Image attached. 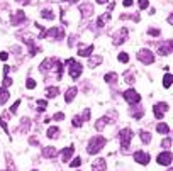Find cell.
Listing matches in <instances>:
<instances>
[{"mask_svg": "<svg viewBox=\"0 0 173 171\" xmlns=\"http://www.w3.org/2000/svg\"><path fill=\"white\" fill-rule=\"evenodd\" d=\"M107 144V139L104 136H95L88 141V146H86V151L88 154H97L99 151H102V147Z\"/></svg>", "mask_w": 173, "mask_h": 171, "instance_id": "obj_1", "label": "cell"}, {"mask_svg": "<svg viewBox=\"0 0 173 171\" xmlns=\"http://www.w3.org/2000/svg\"><path fill=\"white\" fill-rule=\"evenodd\" d=\"M64 64L68 66V71H70V76L73 80H78L82 75V71H83V66H82L80 63H77V59H73V58H70V59L64 61Z\"/></svg>", "mask_w": 173, "mask_h": 171, "instance_id": "obj_2", "label": "cell"}, {"mask_svg": "<svg viewBox=\"0 0 173 171\" xmlns=\"http://www.w3.org/2000/svg\"><path fill=\"white\" fill-rule=\"evenodd\" d=\"M132 136H134V132H132L129 127H126V129H121V132H119V137H121V149H122V152H127V151H129V144H131Z\"/></svg>", "mask_w": 173, "mask_h": 171, "instance_id": "obj_3", "label": "cell"}, {"mask_svg": "<svg viewBox=\"0 0 173 171\" xmlns=\"http://www.w3.org/2000/svg\"><path fill=\"white\" fill-rule=\"evenodd\" d=\"M136 58H138L139 63H143V64H153L154 63V54L151 53V49H148V48L139 49L138 54H136Z\"/></svg>", "mask_w": 173, "mask_h": 171, "instance_id": "obj_4", "label": "cell"}, {"mask_svg": "<svg viewBox=\"0 0 173 171\" xmlns=\"http://www.w3.org/2000/svg\"><path fill=\"white\" fill-rule=\"evenodd\" d=\"M122 97H124V100L127 102L129 105H136L141 102V95H139L136 90L129 88V90H124V93H122Z\"/></svg>", "mask_w": 173, "mask_h": 171, "instance_id": "obj_5", "label": "cell"}, {"mask_svg": "<svg viewBox=\"0 0 173 171\" xmlns=\"http://www.w3.org/2000/svg\"><path fill=\"white\" fill-rule=\"evenodd\" d=\"M127 34H129V31H127L126 27L119 29V31L112 36V44H114V46H121L122 42H124L126 39H127Z\"/></svg>", "mask_w": 173, "mask_h": 171, "instance_id": "obj_6", "label": "cell"}, {"mask_svg": "<svg viewBox=\"0 0 173 171\" xmlns=\"http://www.w3.org/2000/svg\"><path fill=\"white\" fill-rule=\"evenodd\" d=\"M46 37H53V39H56V41H61V39L64 37V31L61 27H51L46 31Z\"/></svg>", "mask_w": 173, "mask_h": 171, "instance_id": "obj_7", "label": "cell"}, {"mask_svg": "<svg viewBox=\"0 0 173 171\" xmlns=\"http://www.w3.org/2000/svg\"><path fill=\"white\" fill-rule=\"evenodd\" d=\"M24 22H26V14H24V10H17V12L10 17V24L12 25H20Z\"/></svg>", "mask_w": 173, "mask_h": 171, "instance_id": "obj_8", "label": "cell"}, {"mask_svg": "<svg viewBox=\"0 0 173 171\" xmlns=\"http://www.w3.org/2000/svg\"><path fill=\"white\" fill-rule=\"evenodd\" d=\"M168 110V105L166 103H154L153 105V112H154V117L156 119H163V115H165V112Z\"/></svg>", "mask_w": 173, "mask_h": 171, "instance_id": "obj_9", "label": "cell"}, {"mask_svg": "<svg viewBox=\"0 0 173 171\" xmlns=\"http://www.w3.org/2000/svg\"><path fill=\"white\" fill-rule=\"evenodd\" d=\"M56 59L58 58H48V59H44L41 64H39V71H42V73H46V71H49L51 68H55L56 64Z\"/></svg>", "mask_w": 173, "mask_h": 171, "instance_id": "obj_10", "label": "cell"}, {"mask_svg": "<svg viewBox=\"0 0 173 171\" xmlns=\"http://www.w3.org/2000/svg\"><path fill=\"white\" fill-rule=\"evenodd\" d=\"M171 159H173V156H171V152H168V151H163L160 156L156 158V161H158V164H161V166H168L171 163Z\"/></svg>", "mask_w": 173, "mask_h": 171, "instance_id": "obj_11", "label": "cell"}, {"mask_svg": "<svg viewBox=\"0 0 173 171\" xmlns=\"http://www.w3.org/2000/svg\"><path fill=\"white\" fill-rule=\"evenodd\" d=\"M134 159L139 163V164H148L149 159H151V156L148 154V152H144V151H136L134 152Z\"/></svg>", "mask_w": 173, "mask_h": 171, "instance_id": "obj_12", "label": "cell"}, {"mask_svg": "<svg viewBox=\"0 0 173 171\" xmlns=\"http://www.w3.org/2000/svg\"><path fill=\"white\" fill-rule=\"evenodd\" d=\"M73 151H75V147H73V146L61 149V151H60V158H61V161H63V163H68V161H70V158L73 156Z\"/></svg>", "mask_w": 173, "mask_h": 171, "instance_id": "obj_13", "label": "cell"}, {"mask_svg": "<svg viewBox=\"0 0 173 171\" xmlns=\"http://www.w3.org/2000/svg\"><path fill=\"white\" fill-rule=\"evenodd\" d=\"M92 169L93 171H105L107 169L105 159H104V158H97L95 161H93V164H92Z\"/></svg>", "mask_w": 173, "mask_h": 171, "instance_id": "obj_14", "label": "cell"}, {"mask_svg": "<svg viewBox=\"0 0 173 171\" xmlns=\"http://www.w3.org/2000/svg\"><path fill=\"white\" fill-rule=\"evenodd\" d=\"M129 114H131L134 119H141L143 115H144V110H143V107L139 103H136V105H131V110H129Z\"/></svg>", "mask_w": 173, "mask_h": 171, "instance_id": "obj_15", "label": "cell"}, {"mask_svg": "<svg viewBox=\"0 0 173 171\" xmlns=\"http://www.w3.org/2000/svg\"><path fill=\"white\" fill-rule=\"evenodd\" d=\"M80 14H82V17H90L93 14V5L92 3H82L80 5Z\"/></svg>", "mask_w": 173, "mask_h": 171, "instance_id": "obj_16", "label": "cell"}, {"mask_svg": "<svg viewBox=\"0 0 173 171\" xmlns=\"http://www.w3.org/2000/svg\"><path fill=\"white\" fill-rule=\"evenodd\" d=\"M77 92H78L77 86H70V88L66 90V93H64V102H66V103H70V102L77 97Z\"/></svg>", "mask_w": 173, "mask_h": 171, "instance_id": "obj_17", "label": "cell"}, {"mask_svg": "<svg viewBox=\"0 0 173 171\" xmlns=\"http://www.w3.org/2000/svg\"><path fill=\"white\" fill-rule=\"evenodd\" d=\"M93 46L90 44V46H80L78 48V56H83V58H86V56H90V54L93 53Z\"/></svg>", "mask_w": 173, "mask_h": 171, "instance_id": "obj_18", "label": "cell"}, {"mask_svg": "<svg viewBox=\"0 0 173 171\" xmlns=\"http://www.w3.org/2000/svg\"><path fill=\"white\" fill-rule=\"evenodd\" d=\"M109 20H110V12H105L102 15H99L97 17V27H104Z\"/></svg>", "mask_w": 173, "mask_h": 171, "instance_id": "obj_19", "label": "cell"}, {"mask_svg": "<svg viewBox=\"0 0 173 171\" xmlns=\"http://www.w3.org/2000/svg\"><path fill=\"white\" fill-rule=\"evenodd\" d=\"M56 154H58L56 147H51V146L42 147V158H56Z\"/></svg>", "mask_w": 173, "mask_h": 171, "instance_id": "obj_20", "label": "cell"}, {"mask_svg": "<svg viewBox=\"0 0 173 171\" xmlns=\"http://www.w3.org/2000/svg\"><path fill=\"white\" fill-rule=\"evenodd\" d=\"M170 46H168V42H163V44H160L158 46V54L160 56H168L170 54Z\"/></svg>", "mask_w": 173, "mask_h": 171, "instance_id": "obj_21", "label": "cell"}, {"mask_svg": "<svg viewBox=\"0 0 173 171\" xmlns=\"http://www.w3.org/2000/svg\"><path fill=\"white\" fill-rule=\"evenodd\" d=\"M58 95H60V88L58 86H48L46 88V97L48 98H55Z\"/></svg>", "mask_w": 173, "mask_h": 171, "instance_id": "obj_22", "label": "cell"}, {"mask_svg": "<svg viewBox=\"0 0 173 171\" xmlns=\"http://www.w3.org/2000/svg\"><path fill=\"white\" fill-rule=\"evenodd\" d=\"M31 129V121H29L27 117H22V122H20V127H19V130L20 132H27V130Z\"/></svg>", "mask_w": 173, "mask_h": 171, "instance_id": "obj_23", "label": "cell"}, {"mask_svg": "<svg viewBox=\"0 0 173 171\" xmlns=\"http://www.w3.org/2000/svg\"><path fill=\"white\" fill-rule=\"evenodd\" d=\"M104 80H105L107 83H110V85H114V83L117 81V73H114V71H109V73H105Z\"/></svg>", "mask_w": 173, "mask_h": 171, "instance_id": "obj_24", "label": "cell"}, {"mask_svg": "<svg viewBox=\"0 0 173 171\" xmlns=\"http://www.w3.org/2000/svg\"><path fill=\"white\" fill-rule=\"evenodd\" d=\"M46 134H48L49 139H58V137H60V129H58V127H49Z\"/></svg>", "mask_w": 173, "mask_h": 171, "instance_id": "obj_25", "label": "cell"}, {"mask_svg": "<svg viewBox=\"0 0 173 171\" xmlns=\"http://www.w3.org/2000/svg\"><path fill=\"white\" fill-rule=\"evenodd\" d=\"M5 161H7V171H17V168L14 166L12 156H10L9 152H5Z\"/></svg>", "mask_w": 173, "mask_h": 171, "instance_id": "obj_26", "label": "cell"}, {"mask_svg": "<svg viewBox=\"0 0 173 171\" xmlns=\"http://www.w3.org/2000/svg\"><path fill=\"white\" fill-rule=\"evenodd\" d=\"M139 137H141L143 144H149L151 139H153V137H151V134L148 132V130H141V132H139Z\"/></svg>", "mask_w": 173, "mask_h": 171, "instance_id": "obj_27", "label": "cell"}, {"mask_svg": "<svg viewBox=\"0 0 173 171\" xmlns=\"http://www.w3.org/2000/svg\"><path fill=\"white\" fill-rule=\"evenodd\" d=\"M99 64H102V56H92L90 58V61H88L90 68H95V66H99Z\"/></svg>", "mask_w": 173, "mask_h": 171, "instance_id": "obj_28", "label": "cell"}, {"mask_svg": "<svg viewBox=\"0 0 173 171\" xmlns=\"http://www.w3.org/2000/svg\"><path fill=\"white\" fill-rule=\"evenodd\" d=\"M173 85V75L171 73H166L163 76V86L165 88H170V86Z\"/></svg>", "mask_w": 173, "mask_h": 171, "instance_id": "obj_29", "label": "cell"}, {"mask_svg": "<svg viewBox=\"0 0 173 171\" xmlns=\"http://www.w3.org/2000/svg\"><path fill=\"white\" fill-rule=\"evenodd\" d=\"M156 132H160V134H168V132H170V127H168V124L160 122V124L156 125Z\"/></svg>", "mask_w": 173, "mask_h": 171, "instance_id": "obj_30", "label": "cell"}, {"mask_svg": "<svg viewBox=\"0 0 173 171\" xmlns=\"http://www.w3.org/2000/svg\"><path fill=\"white\" fill-rule=\"evenodd\" d=\"M9 97H10V93H9V92H7V90L2 86V88H0V105L5 103V102L9 100Z\"/></svg>", "mask_w": 173, "mask_h": 171, "instance_id": "obj_31", "label": "cell"}, {"mask_svg": "<svg viewBox=\"0 0 173 171\" xmlns=\"http://www.w3.org/2000/svg\"><path fill=\"white\" fill-rule=\"evenodd\" d=\"M55 68H56V78H58V80H60V78H63V63H61L60 59H56Z\"/></svg>", "mask_w": 173, "mask_h": 171, "instance_id": "obj_32", "label": "cell"}, {"mask_svg": "<svg viewBox=\"0 0 173 171\" xmlns=\"http://www.w3.org/2000/svg\"><path fill=\"white\" fill-rule=\"evenodd\" d=\"M105 119H107V124H114L117 121V112L112 110V112H107L105 114Z\"/></svg>", "mask_w": 173, "mask_h": 171, "instance_id": "obj_33", "label": "cell"}, {"mask_svg": "<svg viewBox=\"0 0 173 171\" xmlns=\"http://www.w3.org/2000/svg\"><path fill=\"white\" fill-rule=\"evenodd\" d=\"M41 17L53 20V19H55V14H53V10H49V9H42V10H41Z\"/></svg>", "mask_w": 173, "mask_h": 171, "instance_id": "obj_34", "label": "cell"}, {"mask_svg": "<svg viewBox=\"0 0 173 171\" xmlns=\"http://www.w3.org/2000/svg\"><path fill=\"white\" fill-rule=\"evenodd\" d=\"M105 125H107V119H105V117H100L99 121L95 122V129H97V130H102Z\"/></svg>", "mask_w": 173, "mask_h": 171, "instance_id": "obj_35", "label": "cell"}, {"mask_svg": "<svg viewBox=\"0 0 173 171\" xmlns=\"http://www.w3.org/2000/svg\"><path fill=\"white\" fill-rule=\"evenodd\" d=\"M124 81H126V83H129V85H132V83L136 81V78H134V73H132V71H127V73L124 75Z\"/></svg>", "mask_w": 173, "mask_h": 171, "instance_id": "obj_36", "label": "cell"}, {"mask_svg": "<svg viewBox=\"0 0 173 171\" xmlns=\"http://www.w3.org/2000/svg\"><path fill=\"white\" fill-rule=\"evenodd\" d=\"M36 103H38V114L44 112V110H46V107H48V102H46V100H38Z\"/></svg>", "mask_w": 173, "mask_h": 171, "instance_id": "obj_37", "label": "cell"}, {"mask_svg": "<svg viewBox=\"0 0 173 171\" xmlns=\"http://www.w3.org/2000/svg\"><path fill=\"white\" fill-rule=\"evenodd\" d=\"M117 59L121 61V63H127V61H129V54L127 53H119Z\"/></svg>", "mask_w": 173, "mask_h": 171, "instance_id": "obj_38", "label": "cell"}, {"mask_svg": "<svg viewBox=\"0 0 173 171\" xmlns=\"http://www.w3.org/2000/svg\"><path fill=\"white\" fill-rule=\"evenodd\" d=\"M71 124H73V127H80L82 124H83V119H82V115H77V117L73 119V122H71Z\"/></svg>", "mask_w": 173, "mask_h": 171, "instance_id": "obj_39", "label": "cell"}, {"mask_svg": "<svg viewBox=\"0 0 173 171\" xmlns=\"http://www.w3.org/2000/svg\"><path fill=\"white\" fill-rule=\"evenodd\" d=\"M80 164H82V159L80 158H75V159H71V161H70V166H71V168H78Z\"/></svg>", "mask_w": 173, "mask_h": 171, "instance_id": "obj_40", "label": "cell"}, {"mask_svg": "<svg viewBox=\"0 0 173 171\" xmlns=\"http://www.w3.org/2000/svg\"><path fill=\"white\" fill-rule=\"evenodd\" d=\"M170 146H171V139H170V137H166V139L161 141V147H163V149H168Z\"/></svg>", "mask_w": 173, "mask_h": 171, "instance_id": "obj_41", "label": "cell"}, {"mask_svg": "<svg viewBox=\"0 0 173 171\" xmlns=\"http://www.w3.org/2000/svg\"><path fill=\"white\" fill-rule=\"evenodd\" d=\"M148 34H149V36H153V37H158V36L161 34V31H160V29H151V27H149Z\"/></svg>", "mask_w": 173, "mask_h": 171, "instance_id": "obj_42", "label": "cell"}, {"mask_svg": "<svg viewBox=\"0 0 173 171\" xmlns=\"http://www.w3.org/2000/svg\"><path fill=\"white\" fill-rule=\"evenodd\" d=\"M26 86H27V88H36V81L32 78H27L26 80Z\"/></svg>", "mask_w": 173, "mask_h": 171, "instance_id": "obj_43", "label": "cell"}, {"mask_svg": "<svg viewBox=\"0 0 173 171\" xmlns=\"http://www.w3.org/2000/svg\"><path fill=\"white\" fill-rule=\"evenodd\" d=\"M82 119H83V122H86L90 119V108H85L83 114H82Z\"/></svg>", "mask_w": 173, "mask_h": 171, "instance_id": "obj_44", "label": "cell"}, {"mask_svg": "<svg viewBox=\"0 0 173 171\" xmlns=\"http://www.w3.org/2000/svg\"><path fill=\"white\" fill-rule=\"evenodd\" d=\"M53 119H55V121H64V114L63 112H58V114L53 115Z\"/></svg>", "mask_w": 173, "mask_h": 171, "instance_id": "obj_45", "label": "cell"}, {"mask_svg": "<svg viewBox=\"0 0 173 171\" xmlns=\"http://www.w3.org/2000/svg\"><path fill=\"white\" fill-rule=\"evenodd\" d=\"M19 103H20V100H17L16 103H14L12 107H10V114H16V112H17V108H19Z\"/></svg>", "mask_w": 173, "mask_h": 171, "instance_id": "obj_46", "label": "cell"}, {"mask_svg": "<svg viewBox=\"0 0 173 171\" xmlns=\"http://www.w3.org/2000/svg\"><path fill=\"white\" fill-rule=\"evenodd\" d=\"M10 85H12V78L5 76V78H3V88H5V86H10Z\"/></svg>", "mask_w": 173, "mask_h": 171, "instance_id": "obj_47", "label": "cell"}, {"mask_svg": "<svg viewBox=\"0 0 173 171\" xmlns=\"http://www.w3.org/2000/svg\"><path fill=\"white\" fill-rule=\"evenodd\" d=\"M75 42H77V36H71V37H68V46H75Z\"/></svg>", "mask_w": 173, "mask_h": 171, "instance_id": "obj_48", "label": "cell"}, {"mask_svg": "<svg viewBox=\"0 0 173 171\" xmlns=\"http://www.w3.org/2000/svg\"><path fill=\"white\" fill-rule=\"evenodd\" d=\"M148 5H149L148 0H139V9H148Z\"/></svg>", "mask_w": 173, "mask_h": 171, "instance_id": "obj_49", "label": "cell"}, {"mask_svg": "<svg viewBox=\"0 0 173 171\" xmlns=\"http://www.w3.org/2000/svg\"><path fill=\"white\" fill-rule=\"evenodd\" d=\"M29 144H31V146H38L39 144L38 137H29Z\"/></svg>", "mask_w": 173, "mask_h": 171, "instance_id": "obj_50", "label": "cell"}, {"mask_svg": "<svg viewBox=\"0 0 173 171\" xmlns=\"http://www.w3.org/2000/svg\"><path fill=\"white\" fill-rule=\"evenodd\" d=\"M122 3H124V7H131L134 3V0H122Z\"/></svg>", "mask_w": 173, "mask_h": 171, "instance_id": "obj_51", "label": "cell"}, {"mask_svg": "<svg viewBox=\"0 0 173 171\" xmlns=\"http://www.w3.org/2000/svg\"><path fill=\"white\" fill-rule=\"evenodd\" d=\"M7 58H9V54H7V53H0V59H2V61H7Z\"/></svg>", "mask_w": 173, "mask_h": 171, "instance_id": "obj_52", "label": "cell"}, {"mask_svg": "<svg viewBox=\"0 0 173 171\" xmlns=\"http://www.w3.org/2000/svg\"><path fill=\"white\" fill-rule=\"evenodd\" d=\"M168 24H170V25H173V12L170 14V15H168Z\"/></svg>", "mask_w": 173, "mask_h": 171, "instance_id": "obj_53", "label": "cell"}, {"mask_svg": "<svg viewBox=\"0 0 173 171\" xmlns=\"http://www.w3.org/2000/svg\"><path fill=\"white\" fill-rule=\"evenodd\" d=\"M16 2H19V3H22V5H27L31 0H16Z\"/></svg>", "mask_w": 173, "mask_h": 171, "instance_id": "obj_54", "label": "cell"}, {"mask_svg": "<svg viewBox=\"0 0 173 171\" xmlns=\"http://www.w3.org/2000/svg\"><path fill=\"white\" fill-rule=\"evenodd\" d=\"M168 46H170V49L173 51V39H171V41H168Z\"/></svg>", "mask_w": 173, "mask_h": 171, "instance_id": "obj_55", "label": "cell"}, {"mask_svg": "<svg viewBox=\"0 0 173 171\" xmlns=\"http://www.w3.org/2000/svg\"><path fill=\"white\" fill-rule=\"evenodd\" d=\"M109 0H97V3H107Z\"/></svg>", "mask_w": 173, "mask_h": 171, "instance_id": "obj_56", "label": "cell"}, {"mask_svg": "<svg viewBox=\"0 0 173 171\" xmlns=\"http://www.w3.org/2000/svg\"><path fill=\"white\" fill-rule=\"evenodd\" d=\"M66 2H70V3H77L78 0H66Z\"/></svg>", "mask_w": 173, "mask_h": 171, "instance_id": "obj_57", "label": "cell"}, {"mask_svg": "<svg viewBox=\"0 0 173 171\" xmlns=\"http://www.w3.org/2000/svg\"><path fill=\"white\" fill-rule=\"evenodd\" d=\"M168 171H173V168H170V169H168Z\"/></svg>", "mask_w": 173, "mask_h": 171, "instance_id": "obj_58", "label": "cell"}, {"mask_svg": "<svg viewBox=\"0 0 173 171\" xmlns=\"http://www.w3.org/2000/svg\"><path fill=\"white\" fill-rule=\"evenodd\" d=\"M32 171H38V169H32Z\"/></svg>", "mask_w": 173, "mask_h": 171, "instance_id": "obj_59", "label": "cell"}]
</instances>
